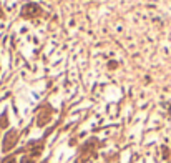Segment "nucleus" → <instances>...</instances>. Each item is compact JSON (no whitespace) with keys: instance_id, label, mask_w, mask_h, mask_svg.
<instances>
[{"instance_id":"2","label":"nucleus","mask_w":171,"mask_h":163,"mask_svg":"<svg viewBox=\"0 0 171 163\" xmlns=\"http://www.w3.org/2000/svg\"><path fill=\"white\" fill-rule=\"evenodd\" d=\"M42 15V9L37 3H27L22 9V17L23 19H37Z\"/></svg>"},{"instance_id":"5","label":"nucleus","mask_w":171,"mask_h":163,"mask_svg":"<svg viewBox=\"0 0 171 163\" xmlns=\"http://www.w3.org/2000/svg\"><path fill=\"white\" fill-rule=\"evenodd\" d=\"M7 125H9V120H7V115L3 113V115L0 116V127H2V128H7Z\"/></svg>"},{"instance_id":"6","label":"nucleus","mask_w":171,"mask_h":163,"mask_svg":"<svg viewBox=\"0 0 171 163\" xmlns=\"http://www.w3.org/2000/svg\"><path fill=\"white\" fill-rule=\"evenodd\" d=\"M20 163H35V161H33V157H28V155H25L22 160H20Z\"/></svg>"},{"instance_id":"3","label":"nucleus","mask_w":171,"mask_h":163,"mask_svg":"<svg viewBox=\"0 0 171 163\" xmlns=\"http://www.w3.org/2000/svg\"><path fill=\"white\" fill-rule=\"evenodd\" d=\"M50 118H52V108H50L48 105H45V107L40 110V113H38V120H37L38 127L47 125V123L50 122Z\"/></svg>"},{"instance_id":"8","label":"nucleus","mask_w":171,"mask_h":163,"mask_svg":"<svg viewBox=\"0 0 171 163\" xmlns=\"http://www.w3.org/2000/svg\"><path fill=\"white\" fill-rule=\"evenodd\" d=\"M169 115H171V107H169Z\"/></svg>"},{"instance_id":"7","label":"nucleus","mask_w":171,"mask_h":163,"mask_svg":"<svg viewBox=\"0 0 171 163\" xmlns=\"http://www.w3.org/2000/svg\"><path fill=\"white\" fill-rule=\"evenodd\" d=\"M2 163H17V160H15V157H7Z\"/></svg>"},{"instance_id":"4","label":"nucleus","mask_w":171,"mask_h":163,"mask_svg":"<svg viewBox=\"0 0 171 163\" xmlns=\"http://www.w3.org/2000/svg\"><path fill=\"white\" fill-rule=\"evenodd\" d=\"M43 150V141H32L28 145V151H30V157H38Z\"/></svg>"},{"instance_id":"1","label":"nucleus","mask_w":171,"mask_h":163,"mask_svg":"<svg viewBox=\"0 0 171 163\" xmlns=\"http://www.w3.org/2000/svg\"><path fill=\"white\" fill-rule=\"evenodd\" d=\"M17 140H19V132L17 130H9L7 135L3 137V143H2V150L3 151H10L15 147Z\"/></svg>"}]
</instances>
